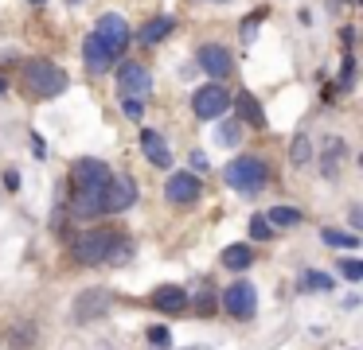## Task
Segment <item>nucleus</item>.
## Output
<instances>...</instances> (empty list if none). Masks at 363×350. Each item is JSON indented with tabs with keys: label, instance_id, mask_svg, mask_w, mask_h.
<instances>
[{
	"label": "nucleus",
	"instance_id": "21",
	"mask_svg": "<svg viewBox=\"0 0 363 350\" xmlns=\"http://www.w3.org/2000/svg\"><path fill=\"white\" fill-rule=\"evenodd\" d=\"M305 292H328L332 288V276H324V272H301V280H297Z\"/></svg>",
	"mask_w": 363,
	"mask_h": 350
},
{
	"label": "nucleus",
	"instance_id": "7",
	"mask_svg": "<svg viewBox=\"0 0 363 350\" xmlns=\"http://www.w3.org/2000/svg\"><path fill=\"white\" fill-rule=\"evenodd\" d=\"M191 109H196L199 121H219V117L230 109V93L211 82V86H203V90L191 93Z\"/></svg>",
	"mask_w": 363,
	"mask_h": 350
},
{
	"label": "nucleus",
	"instance_id": "13",
	"mask_svg": "<svg viewBox=\"0 0 363 350\" xmlns=\"http://www.w3.org/2000/svg\"><path fill=\"white\" fill-rule=\"evenodd\" d=\"M149 303L157 311H164V315H180V311H188V292H184L180 284H160Z\"/></svg>",
	"mask_w": 363,
	"mask_h": 350
},
{
	"label": "nucleus",
	"instance_id": "17",
	"mask_svg": "<svg viewBox=\"0 0 363 350\" xmlns=\"http://www.w3.org/2000/svg\"><path fill=\"white\" fill-rule=\"evenodd\" d=\"M219 261H223V269H235V272L238 269H250V264H254V249L250 245H227Z\"/></svg>",
	"mask_w": 363,
	"mask_h": 350
},
{
	"label": "nucleus",
	"instance_id": "20",
	"mask_svg": "<svg viewBox=\"0 0 363 350\" xmlns=\"http://www.w3.org/2000/svg\"><path fill=\"white\" fill-rule=\"evenodd\" d=\"M320 238H324V245H332V249H359V238L355 233H347V230H320Z\"/></svg>",
	"mask_w": 363,
	"mask_h": 350
},
{
	"label": "nucleus",
	"instance_id": "4",
	"mask_svg": "<svg viewBox=\"0 0 363 350\" xmlns=\"http://www.w3.org/2000/svg\"><path fill=\"white\" fill-rule=\"evenodd\" d=\"M94 39L102 43V51L110 54V59H121L125 47H129V39H133V31H129V23L121 20L118 12H106L102 20H98V28H94Z\"/></svg>",
	"mask_w": 363,
	"mask_h": 350
},
{
	"label": "nucleus",
	"instance_id": "33",
	"mask_svg": "<svg viewBox=\"0 0 363 350\" xmlns=\"http://www.w3.org/2000/svg\"><path fill=\"white\" fill-rule=\"evenodd\" d=\"M0 93H4V78H0Z\"/></svg>",
	"mask_w": 363,
	"mask_h": 350
},
{
	"label": "nucleus",
	"instance_id": "31",
	"mask_svg": "<svg viewBox=\"0 0 363 350\" xmlns=\"http://www.w3.org/2000/svg\"><path fill=\"white\" fill-rule=\"evenodd\" d=\"M4 187H9V191H16V187H20V171H16V168L4 171Z\"/></svg>",
	"mask_w": 363,
	"mask_h": 350
},
{
	"label": "nucleus",
	"instance_id": "27",
	"mask_svg": "<svg viewBox=\"0 0 363 350\" xmlns=\"http://www.w3.org/2000/svg\"><path fill=\"white\" fill-rule=\"evenodd\" d=\"M250 238H254V241H269V222H266L262 214L250 218Z\"/></svg>",
	"mask_w": 363,
	"mask_h": 350
},
{
	"label": "nucleus",
	"instance_id": "11",
	"mask_svg": "<svg viewBox=\"0 0 363 350\" xmlns=\"http://www.w3.org/2000/svg\"><path fill=\"white\" fill-rule=\"evenodd\" d=\"M106 311H110V292H106V288H86V292H79V300H74V319H82V323L106 315Z\"/></svg>",
	"mask_w": 363,
	"mask_h": 350
},
{
	"label": "nucleus",
	"instance_id": "28",
	"mask_svg": "<svg viewBox=\"0 0 363 350\" xmlns=\"http://www.w3.org/2000/svg\"><path fill=\"white\" fill-rule=\"evenodd\" d=\"M352 74H355V59H352V54H344V66H340V90L352 86Z\"/></svg>",
	"mask_w": 363,
	"mask_h": 350
},
{
	"label": "nucleus",
	"instance_id": "26",
	"mask_svg": "<svg viewBox=\"0 0 363 350\" xmlns=\"http://www.w3.org/2000/svg\"><path fill=\"white\" fill-rule=\"evenodd\" d=\"M340 272H344V280H363V261H355V257H347V261H340Z\"/></svg>",
	"mask_w": 363,
	"mask_h": 350
},
{
	"label": "nucleus",
	"instance_id": "23",
	"mask_svg": "<svg viewBox=\"0 0 363 350\" xmlns=\"http://www.w3.org/2000/svg\"><path fill=\"white\" fill-rule=\"evenodd\" d=\"M340 156H344V140H340V136H332L328 140V156H324V175H336V160H340Z\"/></svg>",
	"mask_w": 363,
	"mask_h": 350
},
{
	"label": "nucleus",
	"instance_id": "24",
	"mask_svg": "<svg viewBox=\"0 0 363 350\" xmlns=\"http://www.w3.org/2000/svg\"><path fill=\"white\" fill-rule=\"evenodd\" d=\"M196 311L199 315H215V311H219V296H215L211 288H203V292L196 296Z\"/></svg>",
	"mask_w": 363,
	"mask_h": 350
},
{
	"label": "nucleus",
	"instance_id": "12",
	"mask_svg": "<svg viewBox=\"0 0 363 350\" xmlns=\"http://www.w3.org/2000/svg\"><path fill=\"white\" fill-rule=\"evenodd\" d=\"M196 59H199V66H203L211 78H227L230 70H235V59H230V51H227V47H219V43H203Z\"/></svg>",
	"mask_w": 363,
	"mask_h": 350
},
{
	"label": "nucleus",
	"instance_id": "30",
	"mask_svg": "<svg viewBox=\"0 0 363 350\" xmlns=\"http://www.w3.org/2000/svg\"><path fill=\"white\" fill-rule=\"evenodd\" d=\"M121 109H125V117H129V121H141V117H145V101H121Z\"/></svg>",
	"mask_w": 363,
	"mask_h": 350
},
{
	"label": "nucleus",
	"instance_id": "34",
	"mask_svg": "<svg viewBox=\"0 0 363 350\" xmlns=\"http://www.w3.org/2000/svg\"><path fill=\"white\" fill-rule=\"evenodd\" d=\"M32 4H43V0H32Z\"/></svg>",
	"mask_w": 363,
	"mask_h": 350
},
{
	"label": "nucleus",
	"instance_id": "10",
	"mask_svg": "<svg viewBox=\"0 0 363 350\" xmlns=\"http://www.w3.org/2000/svg\"><path fill=\"white\" fill-rule=\"evenodd\" d=\"M199 194H203V183H199L191 171H172L164 183V199L172 202V206H191V202H199Z\"/></svg>",
	"mask_w": 363,
	"mask_h": 350
},
{
	"label": "nucleus",
	"instance_id": "3",
	"mask_svg": "<svg viewBox=\"0 0 363 350\" xmlns=\"http://www.w3.org/2000/svg\"><path fill=\"white\" fill-rule=\"evenodd\" d=\"M118 238L121 233H110V230H86V233L74 238V257H79L82 264H102V261H110Z\"/></svg>",
	"mask_w": 363,
	"mask_h": 350
},
{
	"label": "nucleus",
	"instance_id": "22",
	"mask_svg": "<svg viewBox=\"0 0 363 350\" xmlns=\"http://www.w3.org/2000/svg\"><path fill=\"white\" fill-rule=\"evenodd\" d=\"M289 160H293V163H308V160H313V144H308V136H293Z\"/></svg>",
	"mask_w": 363,
	"mask_h": 350
},
{
	"label": "nucleus",
	"instance_id": "14",
	"mask_svg": "<svg viewBox=\"0 0 363 350\" xmlns=\"http://www.w3.org/2000/svg\"><path fill=\"white\" fill-rule=\"evenodd\" d=\"M141 152H145V160H149L152 168H172V152H168L164 136H160L157 129H145L141 132Z\"/></svg>",
	"mask_w": 363,
	"mask_h": 350
},
{
	"label": "nucleus",
	"instance_id": "5",
	"mask_svg": "<svg viewBox=\"0 0 363 350\" xmlns=\"http://www.w3.org/2000/svg\"><path fill=\"white\" fill-rule=\"evenodd\" d=\"M137 202V187L129 175H121V171H110V179H106L102 187V214H121V210H129Z\"/></svg>",
	"mask_w": 363,
	"mask_h": 350
},
{
	"label": "nucleus",
	"instance_id": "18",
	"mask_svg": "<svg viewBox=\"0 0 363 350\" xmlns=\"http://www.w3.org/2000/svg\"><path fill=\"white\" fill-rule=\"evenodd\" d=\"M82 59H86V66H90V70H110V66H113V59L102 51V43H98L94 35H90L86 43H82Z\"/></svg>",
	"mask_w": 363,
	"mask_h": 350
},
{
	"label": "nucleus",
	"instance_id": "16",
	"mask_svg": "<svg viewBox=\"0 0 363 350\" xmlns=\"http://www.w3.org/2000/svg\"><path fill=\"white\" fill-rule=\"evenodd\" d=\"M172 31H176V16H157V20L145 23L141 35H137V39H141V43L149 47V43H160V39H168Z\"/></svg>",
	"mask_w": 363,
	"mask_h": 350
},
{
	"label": "nucleus",
	"instance_id": "32",
	"mask_svg": "<svg viewBox=\"0 0 363 350\" xmlns=\"http://www.w3.org/2000/svg\"><path fill=\"white\" fill-rule=\"evenodd\" d=\"M191 168L203 171V168H207V152H191Z\"/></svg>",
	"mask_w": 363,
	"mask_h": 350
},
{
	"label": "nucleus",
	"instance_id": "8",
	"mask_svg": "<svg viewBox=\"0 0 363 350\" xmlns=\"http://www.w3.org/2000/svg\"><path fill=\"white\" fill-rule=\"evenodd\" d=\"M71 175H74V194H94V199H102V187H106V179H110V168H106L102 160H79Z\"/></svg>",
	"mask_w": 363,
	"mask_h": 350
},
{
	"label": "nucleus",
	"instance_id": "9",
	"mask_svg": "<svg viewBox=\"0 0 363 350\" xmlns=\"http://www.w3.org/2000/svg\"><path fill=\"white\" fill-rule=\"evenodd\" d=\"M118 90H121V98L141 101V98H149V90H152V74L141 62H121L118 66Z\"/></svg>",
	"mask_w": 363,
	"mask_h": 350
},
{
	"label": "nucleus",
	"instance_id": "15",
	"mask_svg": "<svg viewBox=\"0 0 363 350\" xmlns=\"http://www.w3.org/2000/svg\"><path fill=\"white\" fill-rule=\"evenodd\" d=\"M235 109H238V124H250V129H266V113H262L258 98L254 93H238L235 98Z\"/></svg>",
	"mask_w": 363,
	"mask_h": 350
},
{
	"label": "nucleus",
	"instance_id": "6",
	"mask_svg": "<svg viewBox=\"0 0 363 350\" xmlns=\"http://www.w3.org/2000/svg\"><path fill=\"white\" fill-rule=\"evenodd\" d=\"M219 308H227L235 319H254V311H258V292H254L250 280H235V284L219 296Z\"/></svg>",
	"mask_w": 363,
	"mask_h": 350
},
{
	"label": "nucleus",
	"instance_id": "1",
	"mask_svg": "<svg viewBox=\"0 0 363 350\" xmlns=\"http://www.w3.org/2000/svg\"><path fill=\"white\" fill-rule=\"evenodd\" d=\"M20 78H24V86L35 93V98H59V93L71 86L67 74L51 59H28L24 70H20Z\"/></svg>",
	"mask_w": 363,
	"mask_h": 350
},
{
	"label": "nucleus",
	"instance_id": "2",
	"mask_svg": "<svg viewBox=\"0 0 363 350\" xmlns=\"http://www.w3.org/2000/svg\"><path fill=\"white\" fill-rule=\"evenodd\" d=\"M227 183L235 187L238 194H254V191H262L266 187V179H269V168H266V160H258V156H238V160H230L227 163Z\"/></svg>",
	"mask_w": 363,
	"mask_h": 350
},
{
	"label": "nucleus",
	"instance_id": "25",
	"mask_svg": "<svg viewBox=\"0 0 363 350\" xmlns=\"http://www.w3.org/2000/svg\"><path fill=\"white\" fill-rule=\"evenodd\" d=\"M238 132H242V124H238V121H223L219 124V144H235V140H238Z\"/></svg>",
	"mask_w": 363,
	"mask_h": 350
},
{
	"label": "nucleus",
	"instance_id": "19",
	"mask_svg": "<svg viewBox=\"0 0 363 350\" xmlns=\"http://www.w3.org/2000/svg\"><path fill=\"white\" fill-rule=\"evenodd\" d=\"M269 222V230L274 226H297L301 222V210L297 206H269V214H262Z\"/></svg>",
	"mask_w": 363,
	"mask_h": 350
},
{
	"label": "nucleus",
	"instance_id": "29",
	"mask_svg": "<svg viewBox=\"0 0 363 350\" xmlns=\"http://www.w3.org/2000/svg\"><path fill=\"white\" fill-rule=\"evenodd\" d=\"M149 342H152L157 350H164L168 342H172V339H168V327H149Z\"/></svg>",
	"mask_w": 363,
	"mask_h": 350
}]
</instances>
